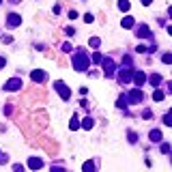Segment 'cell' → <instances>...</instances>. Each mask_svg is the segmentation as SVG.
<instances>
[{
	"instance_id": "cell-13",
	"label": "cell",
	"mask_w": 172,
	"mask_h": 172,
	"mask_svg": "<svg viewBox=\"0 0 172 172\" xmlns=\"http://www.w3.org/2000/svg\"><path fill=\"white\" fill-rule=\"evenodd\" d=\"M118 9L121 11H129V0H118Z\"/></svg>"
},
{
	"instance_id": "cell-10",
	"label": "cell",
	"mask_w": 172,
	"mask_h": 172,
	"mask_svg": "<svg viewBox=\"0 0 172 172\" xmlns=\"http://www.w3.org/2000/svg\"><path fill=\"white\" fill-rule=\"evenodd\" d=\"M131 75H133V73H131V69L121 71V80H123V82H129V80H131Z\"/></svg>"
},
{
	"instance_id": "cell-9",
	"label": "cell",
	"mask_w": 172,
	"mask_h": 172,
	"mask_svg": "<svg viewBox=\"0 0 172 172\" xmlns=\"http://www.w3.org/2000/svg\"><path fill=\"white\" fill-rule=\"evenodd\" d=\"M30 78H32L35 82H43V80H45V73H43L41 69H37V71H32V73H30Z\"/></svg>"
},
{
	"instance_id": "cell-2",
	"label": "cell",
	"mask_w": 172,
	"mask_h": 172,
	"mask_svg": "<svg viewBox=\"0 0 172 172\" xmlns=\"http://www.w3.org/2000/svg\"><path fill=\"white\" fill-rule=\"evenodd\" d=\"M54 88H56V90L60 92V97H62L65 101H67V99L71 97V90H69V88L65 86V82H56V84H54Z\"/></svg>"
},
{
	"instance_id": "cell-25",
	"label": "cell",
	"mask_w": 172,
	"mask_h": 172,
	"mask_svg": "<svg viewBox=\"0 0 172 172\" xmlns=\"http://www.w3.org/2000/svg\"><path fill=\"white\" fill-rule=\"evenodd\" d=\"M151 2H153V0H142V4H146V6H148Z\"/></svg>"
},
{
	"instance_id": "cell-3",
	"label": "cell",
	"mask_w": 172,
	"mask_h": 172,
	"mask_svg": "<svg viewBox=\"0 0 172 172\" xmlns=\"http://www.w3.org/2000/svg\"><path fill=\"white\" fill-rule=\"evenodd\" d=\"M103 71H105V75H108V78H112V75H114V62H112L110 58H105V60H103Z\"/></svg>"
},
{
	"instance_id": "cell-24",
	"label": "cell",
	"mask_w": 172,
	"mask_h": 172,
	"mask_svg": "<svg viewBox=\"0 0 172 172\" xmlns=\"http://www.w3.org/2000/svg\"><path fill=\"white\" fill-rule=\"evenodd\" d=\"M161 60H164V62L168 65V62H170V60H172V58H170V54H164V58H161Z\"/></svg>"
},
{
	"instance_id": "cell-7",
	"label": "cell",
	"mask_w": 172,
	"mask_h": 172,
	"mask_svg": "<svg viewBox=\"0 0 172 172\" xmlns=\"http://www.w3.org/2000/svg\"><path fill=\"white\" fill-rule=\"evenodd\" d=\"M131 78H133V82H135V84H138V86H142V84H144V82H146V75H144L142 71H135V73H133Z\"/></svg>"
},
{
	"instance_id": "cell-8",
	"label": "cell",
	"mask_w": 172,
	"mask_h": 172,
	"mask_svg": "<svg viewBox=\"0 0 172 172\" xmlns=\"http://www.w3.org/2000/svg\"><path fill=\"white\" fill-rule=\"evenodd\" d=\"M43 161L39 157H30V161H28V168H32V170H37V168H41Z\"/></svg>"
},
{
	"instance_id": "cell-20",
	"label": "cell",
	"mask_w": 172,
	"mask_h": 172,
	"mask_svg": "<svg viewBox=\"0 0 172 172\" xmlns=\"http://www.w3.org/2000/svg\"><path fill=\"white\" fill-rule=\"evenodd\" d=\"M92 60H95V62H101V60H103V56L97 52V54H92Z\"/></svg>"
},
{
	"instance_id": "cell-1",
	"label": "cell",
	"mask_w": 172,
	"mask_h": 172,
	"mask_svg": "<svg viewBox=\"0 0 172 172\" xmlns=\"http://www.w3.org/2000/svg\"><path fill=\"white\" fill-rule=\"evenodd\" d=\"M73 67H75L78 71H84L86 67H88V56L82 54V52H80V54H75V56H73Z\"/></svg>"
},
{
	"instance_id": "cell-21",
	"label": "cell",
	"mask_w": 172,
	"mask_h": 172,
	"mask_svg": "<svg viewBox=\"0 0 172 172\" xmlns=\"http://www.w3.org/2000/svg\"><path fill=\"white\" fill-rule=\"evenodd\" d=\"M78 127H80V123H78V118L73 116V121H71V129H78Z\"/></svg>"
},
{
	"instance_id": "cell-12",
	"label": "cell",
	"mask_w": 172,
	"mask_h": 172,
	"mask_svg": "<svg viewBox=\"0 0 172 172\" xmlns=\"http://www.w3.org/2000/svg\"><path fill=\"white\" fill-rule=\"evenodd\" d=\"M151 140H153V142H159V140H161V131H157V129L151 131Z\"/></svg>"
},
{
	"instance_id": "cell-5",
	"label": "cell",
	"mask_w": 172,
	"mask_h": 172,
	"mask_svg": "<svg viewBox=\"0 0 172 172\" xmlns=\"http://www.w3.org/2000/svg\"><path fill=\"white\" fill-rule=\"evenodd\" d=\"M19 86H22V80H19V78H13V80H9V82H6L4 88H6V90H17Z\"/></svg>"
},
{
	"instance_id": "cell-11",
	"label": "cell",
	"mask_w": 172,
	"mask_h": 172,
	"mask_svg": "<svg viewBox=\"0 0 172 172\" xmlns=\"http://www.w3.org/2000/svg\"><path fill=\"white\" fill-rule=\"evenodd\" d=\"M138 37H151L148 28H146V26H140V30H138Z\"/></svg>"
},
{
	"instance_id": "cell-17",
	"label": "cell",
	"mask_w": 172,
	"mask_h": 172,
	"mask_svg": "<svg viewBox=\"0 0 172 172\" xmlns=\"http://www.w3.org/2000/svg\"><path fill=\"white\" fill-rule=\"evenodd\" d=\"M118 108H127V97H118Z\"/></svg>"
},
{
	"instance_id": "cell-23",
	"label": "cell",
	"mask_w": 172,
	"mask_h": 172,
	"mask_svg": "<svg viewBox=\"0 0 172 172\" xmlns=\"http://www.w3.org/2000/svg\"><path fill=\"white\" fill-rule=\"evenodd\" d=\"M84 22H86V24H90V22H92V15H90V13H86V15H84Z\"/></svg>"
},
{
	"instance_id": "cell-4",
	"label": "cell",
	"mask_w": 172,
	"mask_h": 172,
	"mask_svg": "<svg viewBox=\"0 0 172 172\" xmlns=\"http://www.w3.org/2000/svg\"><path fill=\"white\" fill-rule=\"evenodd\" d=\"M142 97H144V95H142V90H138V88H135V90H131V92H129V101H131V103H138V101H142Z\"/></svg>"
},
{
	"instance_id": "cell-22",
	"label": "cell",
	"mask_w": 172,
	"mask_h": 172,
	"mask_svg": "<svg viewBox=\"0 0 172 172\" xmlns=\"http://www.w3.org/2000/svg\"><path fill=\"white\" fill-rule=\"evenodd\" d=\"M97 45H99V39H97V37H92V39H90V47H97Z\"/></svg>"
},
{
	"instance_id": "cell-14",
	"label": "cell",
	"mask_w": 172,
	"mask_h": 172,
	"mask_svg": "<svg viewBox=\"0 0 172 172\" xmlns=\"http://www.w3.org/2000/svg\"><path fill=\"white\" fill-rule=\"evenodd\" d=\"M123 28H133V17H125L123 19Z\"/></svg>"
},
{
	"instance_id": "cell-6",
	"label": "cell",
	"mask_w": 172,
	"mask_h": 172,
	"mask_svg": "<svg viewBox=\"0 0 172 172\" xmlns=\"http://www.w3.org/2000/svg\"><path fill=\"white\" fill-rule=\"evenodd\" d=\"M19 22H22V17H19L17 13H11V15H9V19H6V24H9L11 28H13V26H19Z\"/></svg>"
},
{
	"instance_id": "cell-18",
	"label": "cell",
	"mask_w": 172,
	"mask_h": 172,
	"mask_svg": "<svg viewBox=\"0 0 172 172\" xmlns=\"http://www.w3.org/2000/svg\"><path fill=\"white\" fill-rule=\"evenodd\" d=\"M159 82H161V78H159V75H151V84H159Z\"/></svg>"
},
{
	"instance_id": "cell-16",
	"label": "cell",
	"mask_w": 172,
	"mask_h": 172,
	"mask_svg": "<svg viewBox=\"0 0 172 172\" xmlns=\"http://www.w3.org/2000/svg\"><path fill=\"white\" fill-rule=\"evenodd\" d=\"M153 99H155V101H161V99H164V92H161V90H155V92H153Z\"/></svg>"
},
{
	"instance_id": "cell-19",
	"label": "cell",
	"mask_w": 172,
	"mask_h": 172,
	"mask_svg": "<svg viewBox=\"0 0 172 172\" xmlns=\"http://www.w3.org/2000/svg\"><path fill=\"white\" fill-rule=\"evenodd\" d=\"M84 170L88 172V170H95V164H92V161H86L84 164Z\"/></svg>"
},
{
	"instance_id": "cell-26",
	"label": "cell",
	"mask_w": 172,
	"mask_h": 172,
	"mask_svg": "<svg viewBox=\"0 0 172 172\" xmlns=\"http://www.w3.org/2000/svg\"><path fill=\"white\" fill-rule=\"evenodd\" d=\"M0 67H4V58H0Z\"/></svg>"
},
{
	"instance_id": "cell-15",
	"label": "cell",
	"mask_w": 172,
	"mask_h": 172,
	"mask_svg": "<svg viewBox=\"0 0 172 172\" xmlns=\"http://www.w3.org/2000/svg\"><path fill=\"white\" fill-rule=\"evenodd\" d=\"M92 125H95L92 118H84V123H82V127H84V129H92Z\"/></svg>"
}]
</instances>
